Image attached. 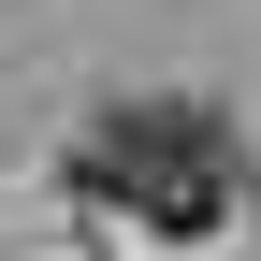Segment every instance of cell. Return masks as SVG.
Returning a JSON list of instances; mask_svg holds the SVG:
<instances>
[{
    "mask_svg": "<svg viewBox=\"0 0 261 261\" xmlns=\"http://www.w3.org/2000/svg\"><path fill=\"white\" fill-rule=\"evenodd\" d=\"M73 174L102 189V203H130L145 232H218V218H232V130L203 102H116L73 145Z\"/></svg>",
    "mask_w": 261,
    "mask_h": 261,
    "instance_id": "obj_1",
    "label": "cell"
}]
</instances>
